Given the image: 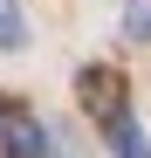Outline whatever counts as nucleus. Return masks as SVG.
I'll use <instances>...</instances> for the list:
<instances>
[{
	"label": "nucleus",
	"mask_w": 151,
	"mask_h": 158,
	"mask_svg": "<svg viewBox=\"0 0 151 158\" xmlns=\"http://www.w3.org/2000/svg\"><path fill=\"white\" fill-rule=\"evenodd\" d=\"M124 35H131V41H151V7H144V0L131 7V21H124Z\"/></svg>",
	"instance_id": "4"
},
{
	"label": "nucleus",
	"mask_w": 151,
	"mask_h": 158,
	"mask_svg": "<svg viewBox=\"0 0 151 158\" xmlns=\"http://www.w3.org/2000/svg\"><path fill=\"white\" fill-rule=\"evenodd\" d=\"M0 48H28V14H21V0H0Z\"/></svg>",
	"instance_id": "3"
},
{
	"label": "nucleus",
	"mask_w": 151,
	"mask_h": 158,
	"mask_svg": "<svg viewBox=\"0 0 151 158\" xmlns=\"http://www.w3.org/2000/svg\"><path fill=\"white\" fill-rule=\"evenodd\" d=\"M76 96H83V110H89L96 124H110V117H124V76H117L110 62H89L83 76H76Z\"/></svg>",
	"instance_id": "1"
},
{
	"label": "nucleus",
	"mask_w": 151,
	"mask_h": 158,
	"mask_svg": "<svg viewBox=\"0 0 151 158\" xmlns=\"http://www.w3.org/2000/svg\"><path fill=\"white\" fill-rule=\"evenodd\" d=\"M103 131H110V158H151V138L137 131V117H131V110H124V117H110Z\"/></svg>",
	"instance_id": "2"
},
{
	"label": "nucleus",
	"mask_w": 151,
	"mask_h": 158,
	"mask_svg": "<svg viewBox=\"0 0 151 158\" xmlns=\"http://www.w3.org/2000/svg\"><path fill=\"white\" fill-rule=\"evenodd\" d=\"M0 131H7V110H0Z\"/></svg>",
	"instance_id": "5"
}]
</instances>
